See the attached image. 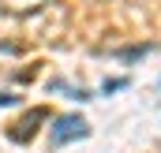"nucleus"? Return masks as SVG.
Returning <instances> with one entry per match:
<instances>
[{
	"mask_svg": "<svg viewBox=\"0 0 161 153\" xmlns=\"http://www.w3.org/2000/svg\"><path fill=\"white\" fill-rule=\"evenodd\" d=\"M86 135V123H82L79 116H64V119H56V127H53V142L56 146H64V142H71V138H82Z\"/></svg>",
	"mask_w": 161,
	"mask_h": 153,
	"instance_id": "obj_1",
	"label": "nucleus"
},
{
	"mask_svg": "<svg viewBox=\"0 0 161 153\" xmlns=\"http://www.w3.org/2000/svg\"><path fill=\"white\" fill-rule=\"evenodd\" d=\"M49 0H0V8L4 11H11V15H26V11H38V8H45Z\"/></svg>",
	"mask_w": 161,
	"mask_h": 153,
	"instance_id": "obj_2",
	"label": "nucleus"
}]
</instances>
